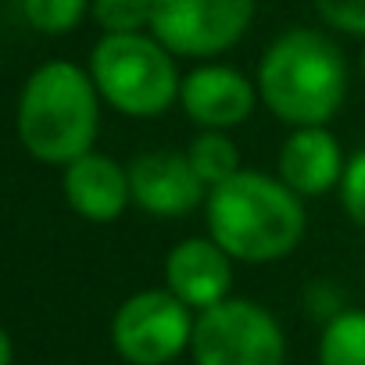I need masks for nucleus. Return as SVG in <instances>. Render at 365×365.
<instances>
[{"label": "nucleus", "instance_id": "423d86ee", "mask_svg": "<svg viewBox=\"0 0 365 365\" xmlns=\"http://www.w3.org/2000/svg\"><path fill=\"white\" fill-rule=\"evenodd\" d=\"M258 11V0H154L150 33L175 54L215 61L233 51Z\"/></svg>", "mask_w": 365, "mask_h": 365}, {"label": "nucleus", "instance_id": "39448f33", "mask_svg": "<svg viewBox=\"0 0 365 365\" xmlns=\"http://www.w3.org/2000/svg\"><path fill=\"white\" fill-rule=\"evenodd\" d=\"M190 354L194 365H287V333L265 304L226 297L197 312Z\"/></svg>", "mask_w": 365, "mask_h": 365}, {"label": "nucleus", "instance_id": "f3484780", "mask_svg": "<svg viewBox=\"0 0 365 365\" xmlns=\"http://www.w3.org/2000/svg\"><path fill=\"white\" fill-rule=\"evenodd\" d=\"M336 194H340L344 215H347L358 230H365V147H358V150L347 158Z\"/></svg>", "mask_w": 365, "mask_h": 365}, {"label": "nucleus", "instance_id": "9b49d317", "mask_svg": "<svg viewBox=\"0 0 365 365\" xmlns=\"http://www.w3.org/2000/svg\"><path fill=\"white\" fill-rule=\"evenodd\" d=\"M344 147L329 125H301L290 129L276 154V175L301 197L315 201L340 187L344 175Z\"/></svg>", "mask_w": 365, "mask_h": 365}, {"label": "nucleus", "instance_id": "ddd939ff", "mask_svg": "<svg viewBox=\"0 0 365 365\" xmlns=\"http://www.w3.org/2000/svg\"><path fill=\"white\" fill-rule=\"evenodd\" d=\"M319 365H365V308H340L326 319Z\"/></svg>", "mask_w": 365, "mask_h": 365}, {"label": "nucleus", "instance_id": "4468645a", "mask_svg": "<svg viewBox=\"0 0 365 365\" xmlns=\"http://www.w3.org/2000/svg\"><path fill=\"white\" fill-rule=\"evenodd\" d=\"M187 158H190L194 172L201 175V182L208 190L219 187V182H226L230 175H237L244 168L237 143L230 140V133H219V129H201L187 143Z\"/></svg>", "mask_w": 365, "mask_h": 365}, {"label": "nucleus", "instance_id": "aec40b11", "mask_svg": "<svg viewBox=\"0 0 365 365\" xmlns=\"http://www.w3.org/2000/svg\"><path fill=\"white\" fill-rule=\"evenodd\" d=\"M358 65H361V76H365V40H361V58H358Z\"/></svg>", "mask_w": 365, "mask_h": 365}, {"label": "nucleus", "instance_id": "7ed1b4c3", "mask_svg": "<svg viewBox=\"0 0 365 365\" xmlns=\"http://www.w3.org/2000/svg\"><path fill=\"white\" fill-rule=\"evenodd\" d=\"M101 133V93L72 61L40 65L19 97V140L43 165H68L93 150Z\"/></svg>", "mask_w": 365, "mask_h": 365}, {"label": "nucleus", "instance_id": "20e7f679", "mask_svg": "<svg viewBox=\"0 0 365 365\" xmlns=\"http://www.w3.org/2000/svg\"><path fill=\"white\" fill-rule=\"evenodd\" d=\"M101 101L125 118H161L172 104H179V68L175 54L147 29V33H104L86 65Z\"/></svg>", "mask_w": 365, "mask_h": 365}, {"label": "nucleus", "instance_id": "1a4fd4ad", "mask_svg": "<svg viewBox=\"0 0 365 365\" xmlns=\"http://www.w3.org/2000/svg\"><path fill=\"white\" fill-rule=\"evenodd\" d=\"M258 104L255 79L222 61H197L179 83V108L197 129L230 133L244 125Z\"/></svg>", "mask_w": 365, "mask_h": 365}, {"label": "nucleus", "instance_id": "9d476101", "mask_svg": "<svg viewBox=\"0 0 365 365\" xmlns=\"http://www.w3.org/2000/svg\"><path fill=\"white\" fill-rule=\"evenodd\" d=\"M233 258L212 237H187L165 255V290L194 315L233 297Z\"/></svg>", "mask_w": 365, "mask_h": 365}, {"label": "nucleus", "instance_id": "dca6fc26", "mask_svg": "<svg viewBox=\"0 0 365 365\" xmlns=\"http://www.w3.org/2000/svg\"><path fill=\"white\" fill-rule=\"evenodd\" d=\"M150 4L154 0H93L90 15L101 33H147L150 29Z\"/></svg>", "mask_w": 365, "mask_h": 365}, {"label": "nucleus", "instance_id": "a211bd4d", "mask_svg": "<svg viewBox=\"0 0 365 365\" xmlns=\"http://www.w3.org/2000/svg\"><path fill=\"white\" fill-rule=\"evenodd\" d=\"M326 29L365 40V0H312Z\"/></svg>", "mask_w": 365, "mask_h": 365}, {"label": "nucleus", "instance_id": "f8f14e48", "mask_svg": "<svg viewBox=\"0 0 365 365\" xmlns=\"http://www.w3.org/2000/svg\"><path fill=\"white\" fill-rule=\"evenodd\" d=\"M61 190H65L68 208L86 222H115L133 205L129 168L97 150L65 165Z\"/></svg>", "mask_w": 365, "mask_h": 365}, {"label": "nucleus", "instance_id": "2eb2a0df", "mask_svg": "<svg viewBox=\"0 0 365 365\" xmlns=\"http://www.w3.org/2000/svg\"><path fill=\"white\" fill-rule=\"evenodd\" d=\"M90 4L93 0H22V11L36 33L65 36L90 15Z\"/></svg>", "mask_w": 365, "mask_h": 365}, {"label": "nucleus", "instance_id": "f257e3e1", "mask_svg": "<svg viewBox=\"0 0 365 365\" xmlns=\"http://www.w3.org/2000/svg\"><path fill=\"white\" fill-rule=\"evenodd\" d=\"M208 237L240 265L290 258L308 233V208L276 172L240 168L208 190Z\"/></svg>", "mask_w": 365, "mask_h": 365}, {"label": "nucleus", "instance_id": "f03ea898", "mask_svg": "<svg viewBox=\"0 0 365 365\" xmlns=\"http://www.w3.org/2000/svg\"><path fill=\"white\" fill-rule=\"evenodd\" d=\"M255 86L276 122L329 125L347 101V61L329 33L290 26L262 51Z\"/></svg>", "mask_w": 365, "mask_h": 365}, {"label": "nucleus", "instance_id": "6ab92c4d", "mask_svg": "<svg viewBox=\"0 0 365 365\" xmlns=\"http://www.w3.org/2000/svg\"><path fill=\"white\" fill-rule=\"evenodd\" d=\"M11 358H15L11 336H8V329H4V326H0V365H11Z\"/></svg>", "mask_w": 365, "mask_h": 365}, {"label": "nucleus", "instance_id": "0eeeda50", "mask_svg": "<svg viewBox=\"0 0 365 365\" xmlns=\"http://www.w3.org/2000/svg\"><path fill=\"white\" fill-rule=\"evenodd\" d=\"M194 312L165 287L129 294L111 315V344L125 365H168L190 351Z\"/></svg>", "mask_w": 365, "mask_h": 365}, {"label": "nucleus", "instance_id": "6e6552de", "mask_svg": "<svg viewBox=\"0 0 365 365\" xmlns=\"http://www.w3.org/2000/svg\"><path fill=\"white\" fill-rule=\"evenodd\" d=\"M129 190L133 205L154 219H187L205 212L208 187L194 172L187 150H147L129 165Z\"/></svg>", "mask_w": 365, "mask_h": 365}]
</instances>
